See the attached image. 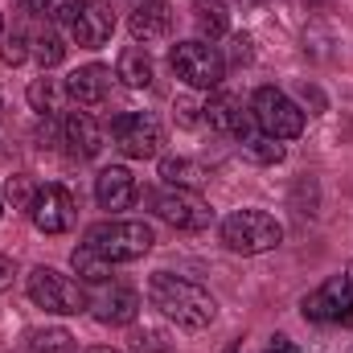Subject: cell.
I'll return each mask as SVG.
<instances>
[{
  "mask_svg": "<svg viewBox=\"0 0 353 353\" xmlns=\"http://www.w3.org/2000/svg\"><path fill=\"white\" fill-rule=\"evenodd\" d=\"M70 33H74V41L87 46V50L107 46L111 33H115V12H111V4H103V0H87L83 12H79V21L70 25Z\"/></svg>",
  "mask_w": 353,
  "mask_h": 353,
  "instance_id": "cell-13",
  "label": "cell"
},
{
  "mask_svg": "<svg viewBox=\"0 0 353 353\" xmlns=\"http://www.w3.org/2000/svg\"><path fill=\"white\" fill-rule=\"evenodd\" d=\"M239 148H243V157L247 161H255V165H279L283 157H288V148H283V140H275V136H267V132H251V136H243L239 140Z\"/></svg>",
  "mask_w": 353,
  "mask_h": 353,
  "instance_id": "cell-21",
  "label": "cell"
},
{
  "mask_svg": "<svg viewBox=\"0 0 353 353\" xmlns=\"http://www.w3.org/2000/svg\"><path fill=\"white\" fill-rule=\"evenodd\" d=\"M152 226L148 222H132V218H111L87 230V247H94L107 263H136L152 251Z\"/></svg>",
  "mask_w": 353,
  "mask_h": 353,
  "instance_id": "cell-2",
  "label": "cell"
},
{
  "mask_svg": "<svg viewBox=\"0 0 353 353\" xmlns=\"http://www.w3.org/2000/svg\"><path fill=\"white\" fill-rule=\"evenodd\" d=\"M0 25H4V17H0Z\"/></svg>",
  "mask_w": 353,
  "mask_h": 353,
  "instance_id": "cell-36",
  "label": "cell"
},
{
  "mask_svg": "<svg viewBox=\"0 0 353 353\" xmlns=\"http://www.w3.org/2000/svg\"><path fill=\"white\" fill-rule=\"evenodd\" d=\"M161 176H165L169 189H197L205 181V169L197 161H189V157H165L161 161Z\"/></svg>",
  "mask_w": 353,
  "mask_h": 353,
  "instance_id": "cell-22",
  "label": "cell"
},
{
  "mask_svg": "<svg viewBox=\"0 0 353 353\" xmlns=\"http://www.w3.org/2000/svg\"><path fill=\"white\" fill-rule=\"evenodd\" d=\"M197 111H201V107H197V103H189V99H181V103H176V119H181V123H197Z\"/></svg>",
  "mask_w": 353,
  "mask_h": 353,
  "instance_id": "cell-31",
  "label": "cell"
},
{
  "mask_svg": "<svg viewBox=\"0 0 353 353\" xmlns=\"http://www.w3.org/2000/svg\"><path fill=\"white\" fill-rule=\"evenodd\" d=\"M33 54H37L41 70H54V66L66 58V46H62V37H58L54 29H46V33H37V37H33Z\"/></svg>",
  "mask_w": 353,
  "mask_h": 353,
  "instance_id": "cell-25",
  "label": "cell"
},
{
  "mask_svg": "<svg viewBox=\"0 0 353 353\" xmlns=\"http://www.w3.org/2000/svg\"><path fill=\"white\" fill-rule=\"evenodd\" d=\"M201 111H205V123H210L214 132H226V136H234V140H243V136H251V132L259 128V123H255V111L243 107V99L230 94V90H218Z\"/></svg>",
  "mask_w": 353,
  "mask_h": 353,
  "instance_id": "cell-11",
  "label": "cell"
},
{
  "mask_svg": "<svg viewBox=\"0 0 353 353\" xmlns=\"http://www.w3.org/2000/svg\"><path fill=\"white\" fill-rule=\"evenodd\" d=\"M300 312L312 325H333V321L337 325H353V263L345 275H333L316 292H308L304 304H300Z\"/></svg>",
  "mask_w": 353,
  "mask_h": 353,
  "instance_id": "cell-7",
  "label": "cell"
},
{
  "mask_svg": "<svg viewBox=\"0 0 353 353\" xmlns=\"http://www.w3.org/2000/svg\"><path fill=\"white\" fill-rule=\"evenodd\" d=\"M83 4H87V0H50V8H46V12H50V21H54V25H66V29H70V25L79 21Z\"/></svg>",
  "mask_w": 353,
  "mask_h": 353,
  "instance_id": "cell-29",
  "label": "cell"
},
{
  "mask_svg": "<svg viewBox=\"0 0 353 353\" xmlns=\"http://www.w3.org/2000/svg\"><path fill=\"white\" fill-rule=\"evenodd\" d=\"M251 111H255V123L259 132L275 136V140H296L304 132V111L275 87H259L251 99Z\"/></svg>",
  "mask_w": 353,
  "mask_h": 353,
  "instance_id": "cell-8",
  "label": "cell"
},
{
  "mask_svg": "<svg viewBox=\"0 0 353 353\" xmlns=\"http://www.w3.org/2000/svg\"><path fill=\"white\" fill-rule=\"evenodd\" d=\"M152 58H148V50L144 46H132V50H123L119 54V66H115V79H123V87L132 90H148L152 87Z\"/></svg>",
  "mask_w": 353,
  "mask_h": 353,
  "instance_id": "cell-18",
  "label": "cell"
},
{
  "mask_svg": "<svg viewBox=\"0 0 353 353\" xmlns=\"http://www.w3.org/2000/svg\"><path fill=\"white\" fill-rule=\"evenodd\" d=\"M66 94H70L66 83H58V79H50V74L41 70V79L29 83V107H33L37 115H54V111H62V99H66Z\"/></svg>",
  "mask_w": 353,
  "mask_h": 353,
  "instance_id": "cell-20",
  "label": "cell"
},
{
  "mask_svg": "<svg viewBox=\"0 0 353 353\" xmlns=\"http://www.w3.org/2000/svg\"><path fill=\"white\" fill-rule=\"evenodd\" d=\"M29 218H33V226H37L41 234H66V230L74 226V218H79V205H74V197H70L62 185H46V189L33 197Z\"/></svg>",
  "mask_w": 353,
  "mask_h": 353,
  "instance_id": "cell-10",
  "label": "cell"
},
{
  "mask_svg": "<svg viewBox=\"0 0 353 353\" xmlns=\"http://www.w3.org/2000/svg\"><path fill=\"white\" fill-rule=\"evenodd\" d=\"M94 201L103 205V210H128L132 201H136V176L128 173L123 165H111V169H103V173L94 176Z\"/></svg>",
  "mask_w": 353,
  "mask_h": 353,
  "instance_id": "cell-15",
  "label": "cell"
},
{
  "mask_svg": "<svg viewBox=\"0 0 353 353\" xmlns=\"http://www.w3.org/2000/svg\"><path fill=\"white\" fill-rule=\"evenodd\" d=\"M37 193H41V185H37L29 173L8 176V185H4V197L12 201V210H25V214H29V205H33V197H37Z\"/></svg>",
  "mask_w": 353,
  "mask_h": 353,
  "instance_id": "cell-24",
  "label": "cell"
},
{
  "mask_svg": "<svg viewBox=\"0 0 353 353\" xmlns=\"http://www.w3.org/2000/svg\"><path fill=\"white\" fill-rule=\"evenodd\" d=\"M111 140H115V148H119L123 157H132V161H152V157H161V148H165V128H161V119L148 115V111H123V115L111 119Z\"/></svg>",
  "mask_w": 353,
  "mask_h": 353,
  "instance_id": "cell-6",
  "label": "cell"
},
{
  "mask_svg": "<svg viewBox=\"0 0 353 353\" xmlns=\"http://www.w3.org/2000/svg\"><path fill=\"white\" fill-rule=\"evenodd\" d=\"M222 243L234 255H263V251H275L283 243V226L263 210H234L222 222Z\"/></svg>",
  "mask_w": 353,
  "mask_h": 353,
  "instance_id": "cell-3",
  "label": "cell"
},
{
  "mask_svg": "<svg viewBox=\"0 0 353 353\" xmlns=\"http://www.w3.org/2000/svg\"><path fill=\"white\" fill-rule=\"evenodd\" d=\"M169 62L176 79L193 90H218L226 79V58L218 54V46H205V41H176Z\"/></svg>",
  "mask_w": 353,
  "mask_h": 353,
  "instance_id": "cell-4",
  "label": "cell"
},
{
  "mask_svg": "<svg viewBox=\"0 0 353 353\" xmlns=\"http://www.w3.org/2000/svg\"><path fill=\"white\" fill-rule=\"evenodd\" d=\"M87 308L94 312L99 325H132L140 316V296L132 288H123V283H111L94 300H87Z\"/></svg>",
  "mask_w": 353,
  "mask_h": 353,
  "instance_id": "cell-12",
  "label": "cell"
},
{
  "mask_svg": "<svg viewBox=\"0 0 353 353\" xmlns=\"http://www.w3.org/2000/svg\"><path fill=\"white\" fill-rule=\"evenodd\" d=\"M132 353H176V345L157 329H136L132 333Z\"/></svg>",
  "mask_w": 353,
  "mask_h": 353,
  "instance_id": "cell-27",
  "label": "cell"
},
{
  "mask_svg": "<svg viewBox=\"0 0 353 353\" xmlns=\"http://www.w3.org/2000/svg\"><path fill=\"white\" fill-rule=\"evenodd\" d=\"M128 29L136 41H161L173 33V4L165 0H140L128 17Z\"/></svg>",
  "mask_w": 353,
  "mask_h": 353,
  "instance_id": "cell-14",
  "label": "cell"
},
{
  "mask_svg": "<svg viewBox=\"0 0 353 353\" xmlns=\"http://www.w3.org/2000/svg\"><path fill=\"white\" fill-rule=\"evenodd\" d=\"M62 140H66V148H70L79 161H90V157H99V148H103V128L90 119L87 111H70V115L62 119Z\"/></svg>",
  "mask_w": 353,
  "mask_h": 353,
  "instance_id": "cell-16",
  "label": "cell"
},
{
  "mask_svg": "<svg viewBox=\"0 0 353 353\" xmlns=\"http://www.w3.org/2000/svg\"><path fill=\"white\" fill-rule=\"evenodd\" d=\"M0 210H4V205H0Z\"/></svg>",
  "mask_w": 353,
  "mask_h": 353,
  "instance_id": "cell-37",
  "label": "cell"
},
{
  "mask_svg": "<svg viewBox=\"0 0 353 353\" xmlns=\"http://www.w3.org/2000/svg\"><path fill=\"white\" fill-rule=\"evenodd\" d=\"M25 58H29V37L25 33H8L4 46H0V62L4 66H21Z\"/></svg>",
  "mask_w": 353,
  "mask_h": 353,
  "instance_id": "cell-28",
  "label": "cell"
},
{
  "mask_svg": "<svg viewBox=\"0 0 353 353\" xmlns=\"http://www.w3.org/2000/svg\"><path fill=\"white\" fill-rule=\"evenodd\" d=\"M267 353H300V345H296L292 337H271V341H267Z\"/></svg>",
  "mask_w": 353,
  "mask_h": 353,
  "instance_id": "cell-32",
  "label": "cell"
},
{
  "mask_svg": "<svg viewBox=\"0 0 353 353\" xmlns=\"http://www.w3.org/2000/svg\"><path fill=\"white\" fill-rule=\"evenodd\" d=\"M230 62H251V37L247 33L230 37Z\"/></svg>",
  "mask_w": 353,
  "mask_h": 353,
  "instance_id": "cell-30",
  "label": "cell"
},
{
  "mask_svg": "<svg viewBox=\"0 0 353 353\" xmlns=\"http://www.w3.org/2000/svg\"><path fill=\"white\" fill-rule=\"evenodd\" d=\"M33 353H74V337L66 329H50V333H33Z\"/></svg>",
  "mask_w": 353,
  "mask_h": 353,
  "instance_id": "cell-26",
  "label": "cell"
},
{
  "mask_svg": "<svg viewBox=\"0 0 353 353\" xmlns=\"http://www.w3.org/2000/svg\"><path fill=\"white\" fill-rule=\"evenodd\" d=\"M87 353H119V350H87Z\"/></svg>",
  "mask_w": 353,
  "mask_h": 353,
  "instance_id": "cell-35",
  "label": "cell"
},
{
  "mask_svg": "<svg viewBox=\"0 0 353 353\" xmlns=\"http://www.w3.org/2000/svg\"><path fill=\"white\" fill-rule=\"evenodd\" d=\"M66 90H70V99H74V103H83V107H99V103L111 94V70H107V66H99V62L79 66V70L66 79Z\"/></svg>",
  "mask_w": 353,
  "mask_h": 353,
  "instance_id": "cell-17",
  "label": "cell"
},
{
  "mask_svg": "<svg viewBox=\"0 0 353 353\" xmlns=\"http://www.w3.org/2000/svg\"><path fill=\"white\" fill-rule=\"evenodd\" d=\"M70 267H74V275H79L83 283H107V279H111V263H107L94 247H87V243L70 255Z\"/></svg>",
  "mask_w": 353,
  "mask_h": 353,
  "instance_id": "cell-23",
  "label": "cell"
},
{
  "mask_svg": "<svg viewBox=\"0 0 353 353\" xmlns=\"http://www.w3.org/2000/svg\"><path fill=\"white\" fill-rule=\"evenodd\" d=\"M25 292H29V300H33L37 308L54 312V316L87 312V296H83V288H79L70 275L54 271V267H33L29 279H25Z\"/></svg>",
  "mask_w": 353,
  "mask_h": 353,
  "instance_id": "cell-5",
  "label": "cell"
},
{
  "mask_svg": "<svg viewBox=\"0 0 353 353\" xmlns=\"http://www.w3.org/2000/svg\"><path fill=\"white\" fill-rule=\"evenodd\" d=\"M12 279H17V267H12V259H4V255H0V292H8V288H12Z\"/></svg>",
  "mask_w": 353,
  "mask_h": 353,
  "instance_id": "cell-33",
  "label": "cell"
},
{
  "mask_svg": "<svg viewBox=\"0 0 353 353\" xmlns=\"http://www.w3.org/2000/svg\"><path fill=\"white\" fill-rule=\"evenodd\" d=\"M148 300H152V308H161V316H169L181 329H205L218 316L214 296L201 283L173 275V271H157L148 279Z\"/></svg>",
  "mask_w": 353,
  "mask_h": 353,
  "instance_id": "cell-1",
  "label": "cell"
},
{
  "mask_svg": "<svg viewBox=\"0 0 353 353\" xmlns=\"http://www.w3.org/2000/svg\"><path fill=\"white\" fill-rule=\"evenodd\" d=\"M152 205L176 230H205L214 222V210L205 197H197V189H165V193H157Z\"/></svg>",
  "mask_w": 353,
  "mask_h": 353,
  "instance_id": "cell-9",
  "label": "cell"
},
{
  "mask_svg": "<svg viewBox=\"0 0 353 353\" xmlns=\"http://www.w3.org/2000/svg\"><path fill=\"white\" fill-rule=\"evenodd\" d=\"M21 4H25L29 12H46V8H50V0H21Z\"/></svg>",
  "mask_w": 353,
  "mask_h": 353,
  "instance_id": "cell-34",
  "label": "cell"
},
{
  "mask_svg": "<svg viewBox=\"0 0 353 353\" xmlns=\"http://www.w3.org/2000/svg\"><path fill=\"white\" fill-rule=\"evenodd\" d=\"M193 25L201 29V37H226L230 33V12L222 0H193Z\"/></svg>",
  "mask_w": 353,
  "mask_h": 353,
  "instance_id": "cell-19",
  "label": "cell"
}]
</instances>
